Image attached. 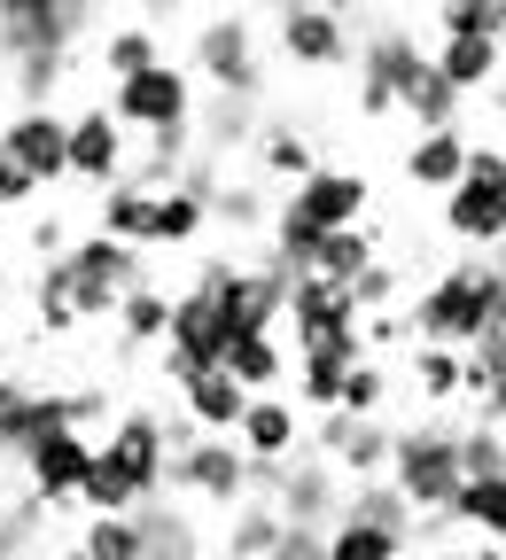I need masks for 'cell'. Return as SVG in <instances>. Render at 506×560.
Segmentation results:
<instances>
[{
    "label": "cell",
    "mask_w": 506,
    "mask_h": 560,
    "mask_svg": "<svg viewBox=\"0 0 506 560\" xmlns=\"http://www.w3.org/2000/svg\"><path fill=\"white\" fill-rule=\"evenodd\" d=\"M149 280V257L110 242V234H70V249L55 265H39L32 280V312H39V335H70L87 319H110L125 289Z\"/></svg>",
    "instance_id": "1"
},
{
    "label": "cell",
    "mask_w": 506,
    "mask_h": 560,
    "mask_svg": "<svg viewBox=\"0 0 506 560\" xmlns=\"http://www.w3.org/2000/svg\"><path fill=\"white\" fill-rule=\"evenodd\" d=\"M164 475H172L164 412L133 405V412H117V429L94 444V467H87V482H79V506H87V514H133V506L164 499Z\"/></svg>",
    "instance_id": "2"
},
{
    "label": "cell",
    "mask_w": 506,
    "mask_h": 560,
    "mask_svg": "<svg viewBox=\"0 0 506 560\" xmlns=\"http://www.w3.org/2000/svg\"><path fill=\"white\" fill-rule=\"evenodd\" d=\"M506 327V280L491 257H460L445 265L428 289L405 304V335L413 342H437V350H468L475 335Z\"/></svg>",
    "instance_id": "3"
},
{
    "label": "cell",
    "mask_w": 506,
    "mask_h": 560,
    "mask_svg": "<svg viewBox=\"0 0 506 560\" xmlns=\"http://www.w3.org/2000/svg\"><path fill=\"white\" fill-rule=\"evenodd\" d=\"M382 482L413 506V522H445L460 499V420H413V429H390V467Z\"/></svg>",
    "instance_id": "4"
},
{
    "label": "cell",
    "mask_w": 506,
    "mask_h": 560,
    "mask_svg": "<svg viewBox=\"0 0 506 560\" xmlns=\"http://www.w3.org/2000/svg\"><path fill=\"white\" fill-rule=\"evenodd\" d=\"M110 32L102 9H79V0H9L0 9V62L9 70H70V47Z\"/></svg>",
    "instance_id": "5"
},
{
    "label": "cell",
    "mask_w": 506,
    "mask_h": 560,
    "mask_svg": "<svg viewBox=\"0 0 506 560\" xmlns=\"http://www.w3.org/2000/svg\"><path fill=\"white\" fill-rule=\"evenodd\" d=\"M265 16L242 9H210L195 16V47H187V79H203L210 94H234V102H265V47H257Z\"/></svg>",
    "instance_id": "6"
},
{
    "label": "cell",
    "mask_w": 506,
    "mask_h": 560,
    "mask_svg": "<svg viewBox=\"0 0 506 560\" xmlns=\"http://www.w3.org/2000/svg\"><path fill=\"white\" fill-rule=\"evenodd\" d=\"M350 62H358V94H350L358 117H398V94L413 86V70H421L428 55H421V39H413L405 16H358Z\"/></svg>",
    "instance_id": "7"
},
{
    "label": "cell",
    "mask_w": 506,
    "mask_h": 560,
    "mask_svg": "<svg viewBox=\"0 0 506 560\" xmlns=\"http://www.w3.org/2000/svg\"><path fill=\"white\" fill-rule=\"evenodd\" d=\"M195 289H210L227 335H280L288 312V280L273 265H242V257H203L195 265Z\"/></svg>",
    "instance_id": "8"
},
{
    "label": "cell",
    "mask_w": 506,
    "mask_h": 560,
    "mask_svg": "<svg viewBox=\"0 0 506 560\" xmlns=\"http://www.w3.org/2000/svg\"><path fill=\"white\" fill-rule=\"evenodd\" d=\"M445 234L483 249V257L506 242V156H498V140H475L468 149V172L445 195Z\"/></svg>",
    "instance_id": "9"
},
{
    "label": "cell",
    "mask_w": 506,
    "mask_h": 560,
    "mask_svg": "<svg viewBox=\"0 0 506 560\" xmlns=\"http://www.w3.org/2000/svg\"><path fill=\"white\" fill-rule=\"evenodd\" d=\"M117 125H125V140L140 132V140H157V132H187L195 125V79L164 55L157 70H140V79H125V86H110V102H102Z\"/></svg>",
    "instance_id": "10"
},
{
    "label": "cell",
    "mask_w": 506,
    "mask_h": 560,
    "mask_svg": "<svg viewBox=\"0 0 506 560\" xmlns=\"http://www.w3.org/2000/svg\"><path fill=\"white\" fill-rule=\"evenodd\" d=\"M288 327H297V359H335V366H358L367 342H358V312L335 280H297L288 289Z\"/></svg>",
    "instance_id": "11"
},
{
    "label": "cell",
    "mask_w": 506,
    "mask_h": 560,
    "mask_svg": "<svg viewBox=\"0 0 506 560\" xmlns=\"http://www.w3.org/2000/svg\"><path fill=\"white\" fill-rule=\"evenodd\" d=\"M265 32L288 70H335L358 47V9H273Z\"/></svg>",
    "instance_id": "12"
},
{
    "label": "cell",
    "mask_w": 506,
    "mask_h": 560,
    "mask_svg": "<svg viewBox=\"0 0 506 560\" xmlns=\"http://www.w3.org/2000/svg\"><path fill=\"white\" fill-rule=\"evenodd\" d=\"M280 210L304 219L312 234H350V226H367V210H375V179L350 172V164H312L297 187H288Z\"/></svg>",
    "instance_id": "13"
},
{
    "label": "cell",
    "mask_w": 506,
    "mask_h": 560,
    "mask_svg": "<svg viewBox=\"0 0 506 560\" xmlns=\"http://www.w3.org/2000/svg\"><path fill=\"white\" fill-rule=\"evenodd\" d=\"M125 164H133V140H125V125H117L102 102L62 117V179H79V187L110 195V187L125 179Z\"/></svg>",
    "instance_id": "14"
},
{
    "label": "cell",
    "mask_w": 506,
    "mask_h": 560,
    "mask_svg": "<svg viewBox=\"0 0 506 560\" xmlns=\"http://www.w3.org/2000/svg\"><path fill=\"white\" fill-rule=\"evenodd\" d=\"M172 490H187V499H203V506H242L250 499V459L234 452V436H195L187 452H172V475H164Z\"/></svg>",
    "instance_id": "15"
},
{
    "label": "cell",
    "mask_w": 506,
    "mask_h": 560,
    "mask_svg": "<svg viewBox=\"0 0 506 560\" xmlns=\"http://www.w3.org/2000/svg\"><path fill=\"white\" fill-rule=\"evenodd\" d=\"M0 164L32 187H55L62 179V117L55 109H9L0 117Z\"/></svg>",
    "instance_id": "16"
},
{
    "label": "cell",
    "mask_w": 506,
    "mask_h": 560,
    "mask_svg": "<svg viewBox=\"0 0 506 560\" xmlns=\"http://www.w3.org/2000/svg\"><path fill=\"white\" fill-rule=\"evenodd\" d=\"M234 452H242L250 467H288V459L304 452V412L288 405V389L242 405V420H234Z\"/></svg>",
    "instance_id": "17"
},
{
    "label": "cell",
    "mask_w": 506,
    "mask_h": 560,
    "mask_svg": "<svg viewBox=\"0 0 506 560\" xmlns=\"http://www.w3.org/2000/svg\"><path fill=\"white\" fill-rule=\"evenodd\" d=\"M87 467H94V444L79 429H47L24 452V482H32L39 506H70V499H79V482H87Z\"/></svg>",
    "instance_id": "18"
},
{
    "label": "cell",
    "mask_w": 506,
    "mask_h": 560,
    "mask_svg": "<svg viewBox=\"0 0 506 560\" xmlns=\"http://www.w3.org/2000/svg\"><path fill=\"white\" fill-rule=\"evenodd\" d=\"M242 389H234V374L227 366H203V374H187L180 382V412H187V429L195 436H234V420H242Z\"/></svg>",
    "instance_id": "19"
},
{
    "label": "cell",
    "mask_w": 506,
    "mask_h": 560,
    "mask_svg": "<svg viewBox=\"0 0 506 560\" xmlns=\"http://www.w3.org/2000/svg\"><path fill=\"white\" fill-rule=\"evenodd\" d=\"M133 545H140V560H203V529H195V514L172 506V499L133 506Z\"/></svg>",
    "instance_id": "20"
},
{
    "label": "cell",
    "mask_w": 506,
    "mask_h": 560,
    "mask_svg": "<svg viewBox=\"0 0 506 560\" xmlns=\"http://www.w3.org/2000/svg\"><path fill=\"white\" fill-rule=\"evenodd\" d=\"M468 149L475 140L452 125V132H413V149H405V187H421V195H452L460 187V172H468Z\"/></svg>",
    "instance_id": "21"
},
{
    "label": "cell",
    "mask_w": 506,
    "mask_h": 560,
    "mask_svg": "<svg viewBox=\"0 0 506 560\" xmlns=\"http://www.w3.org/2000/svg\"><path fill=\"white\" fill-rule=\"evenodd\" d=\"M219 366L234 374L242 397H280V389H288V342H280V335H234Z\"/></svg>",
    "instance_id": "22"
},
{
    "label": "cell",
    "mask_w": 506,
    "mask_h": 560,
    "mask_svg": "<svg viewBox=\"0 0 506 560\" xmlns=\"http://www.w3.org/2000/svg\"><path fill=\"white\" fill-rule=\"evenodd\" d=\"M498 62H506L498 39H437V47H428V70H437L460 102L483 94V86H498Z\"/></svg>",
    "instance_id": "23"
},
{
    "label": "cell",
    "mask_w": 506,
    "mask_h": 560,
    "mask_svg": "<svg viewBox=\"0 0 506 560\" xmlns=\"http://www.w3.org/2000/svg\"><path fill=\"white\" fill-rule=\"evenodd\" d=\"M195 156L210 164H227L242 140H257V102H234V94H210V109H195Z\"/></svg>",
    "instance_id": "24"
},
{
    "label": "cell",
    "mask_w": 506,
    "mask_h": 560,
    "mask_svg": "<svg viewBox=\"0 0 506 560\" xmlns=\"http://www.w3.org/2000/svg\"><path fill=\"white\" fill-rule=\"evenodd\" d=\"M94 62L110 70V86H125V79H140V70H157V62H164V39H157V24H149V16H133V24L102 32Z\"/></svg>",
    "instance_id": "25"
},
{
    "label": "cell",
    "mask_w": 506,
    "mask_h": 560,
    "mask_svg": "<svg viewBox=\"0 0 506 560\" xmlns=\"http://www.w3.org/2000/svg\"><path fill=\"white\" fill-rule=\"evenodd\" d=\"M445 522L468 529L475 545H498V552H506V475H491V482H460V499H452Z\"/></svg>",
    "instance_id": "26"
},
{
    "label": "cell",
    "mask_w": 506,
    "mask_h": 560,
    "mask_svg": "<svg viewBox=\"0 0 506 560\" xmlns=\"http://www.w3.org/2000/svg\"><path fill=\"white\" fill-rule=\"evenodd\" d=\"M117 335H125V350H164V327H172V296L157 289V280H140V289H125L117 296Z\"/></svg>",
    "instance_id": "27"
},
{
    "label": "cell",
    "mask_w": 506,
    "mask_h": 560,
    "mask_svg": "<svg viewBox=\"0 0 506 560\" xmlns=\"http://www.w3.org/2000/svg\"><path fill=\"white\" fill-rule=\"evenodd\" d=\"M398 117H413L421 132H452V125L468 117V102H460V94H452V86L437 79V70L421 62V70H413V86L398 94Z\"/></svg>",
    "instance_id": "28"
},
{
    "label": "cell",
    "mask_w": 506,
    "mask_h": 560,
    "mask_svg": "<svg viewBox=\"0 0 506 560\" xmlns=\"http://www.w3.org/2000/svg\"><path fill=\"white\" fill-rule=\"evenodd\" d=\"M257 164H265V179H288L297 187L320 156H312V132L304 125H288V117H273V125H257Z\"/></svg>",
    "instance_id": "29"
},
{
    "label": "cell",
    "mask_w": 506,
    "mask_h": 560,
    "mask_svg": "<svg viewBox=\"0 0 506 560\" xmlns=\"http://www.w3.org/2000/svg\"><path fill=\"white\" fill-rule=\"evenodd\" d=\"M320 552H327V560H405L413 545H405L398 529H375V522L335 514V522H327V537H320Z\"/></svg>",
    "instance_id": "30"
},
{
    "label": "cell",
    "mask_w": 506,
    "mask_h": 560,
    "mask_svg": "<svg viewBox=\"0 0 506 560\" xmlns=\"http://www.w3.org/2000/svg\"><path fill=\"white\" fill-rule=\"evenodd\" d=\"M405 382H413L421 405H460V350L413 342V350H405Z\"/></svg>",
    "instance_id": "31"
},
{
    "label": "cell",
    "mask_w": 506,
    "mask_h": 560,
    "mask_svg": "<svg viewBox=\"0 0 506 560\" xmlns=\"http://www.w3.org/2000/svg\"><path fill=\"white\" fill-rule=\"evenodd\" d=\"M382 257V226H350V234H327L320 242V265H312V280H335V289H350L358 272H367Z\"/></svg>",
    "instance_id": "32"
},
{
    "label": "cell",
    "mask_w": 506,
    "mask_h": 560,
    "mask_svg": "<svg viewBox=\"0 0 506 560\" xmlns=\"http://www.w3.org/2000/svg\"><path fill=\"white\" fill-rule=\"evenodd\" d=\"M327 467L343 482H382V467H390V420H350V436H343V452Z\"/></svg>",
    "instance_id": "33"
},
{
    "label": "cell",
    "mask_w": 506,
    "mask_h": 560,
    "mask_svg": "<svg viewBox=\"0 0 506 560\" xmlns=\"http://www.w3.org/2000/svg\"><path fill=\"white\" fill-rule=\"evenodd\" d=\"M343 514H350V522H375V529H398L405 545H413V529H421L413 506L398 499L390 482H343Z\"/></svg>",
    "instance_id": "34"
},
{
    "label": "cell",
    "mask_w": 506,
    "mask_h": 560,
    "mask_svg": "<svg viewBox=\"0 0 506 560\" xmlns=\"http://www.w3.org/2000/svg\"><path fill=\"white\" fill-rule=\"evenodd\" d=\"M280 529H288V522H280L265 499H242V506H234V522H227V545H219V552H234V560H273Z\"/></svg>",
    "instance_id": "35"
},
{
    "label": "cell",
    "mask_w": 506,
    "mask_h": 560,
    "mask_svg": "<svg viewBox=\"0 0 506 560\" xmlns=\"http://www.w3.org/2000/svg\"><path fill=\"white\" fill-rule=\"evenodd\" d=\"M335 412H350V420H382V412H390V366H382V359H358V366L343 374Z\"/></svg>",
    "instance_id": "36"
},
{
    "label": "cell",
    "mask_w": 506,
    "mask_h": 560,
    "mask_svg": "<svg viewBox=\"0 0 506 560\" xmlns=\"http://www.w3.org/2000/svg\"><path fill=\"white\" fill-rule=\"evenodd\" d=\"M491 382H506V327H491L460 350V397H483Z\"/></svg>",
    "instance_id": "37"
},
{
    "label": "cell",
    "mask_w": 506,
    "mask_h": 560,
    "mask_svg": "<svg viewBox=\"0 0 506 560\" xmlns=\"http://www.w3.org/2000/svg\"><path fill=\"white\" fill-rule=\"evenodd\" d=\"M70 552H79V560H140V545H133V514H94L87 537H70Z\"/></svg>",
    "instance_id": "38"
},
{
    "label": "cell",
    "mask_w": 506,
    "mask_h": 560,
    "mask_svg": "<svg viewBox=\"0 0 506 560\" xmlns=\"http://www.w3.org/2000/svg\"><path fill=\"white\" fill-rule=\"evenodd\" d=\"M491 475H506V436L483 429V420H468L460 429V482H491Z\"/></svg>",
    "instance_id": "39"
},
{
    "label": "cell",
    "mask_w": 506,
    "mask_h": 560,
    "mask_svg": "<svg viewBox=\"0 0 506 560\" xmlns=\"http://www.w3.org/2000/svg\"><path fill=\"white\" fill-rule=\"evenodd\" d=\"M210 219H219V226H242V234H265V226H273L265 187H219V195H210Z\"/></svg>",
    "instance_id": "40"
},
{
    "label": "cell",
    "mask_w": 506,
    "mask_h": 560,
    "mask_svg": "<svg viewBox=\"0 0 506 560\" xmlns=\"http://www.w3.org/2000/svg\"><path fill=\"white\" fill-rule=\"evenodd\" d=\"M39 522H47V506L32 499V490H24L16 506H0V560H24L39 545Z\"/></svg>",
    "instance_id": "41"
},
{
    "label": "cell",
    "mask_w": 506,
    "mask_h": 560,
    "mask_svg": "<svg viewBox=\"0 0 506 560\" xmlns=\"http://www.w3.org/2000/svg\"><path fill=\"white\" fill-rule=\"evenodd\" d=\"M343 296H350V312H358V319H375V312H390V304H398V265H390V257H375V265L358 272V280H350Z\"/></svg>",
    "instance_id": "42"
},
{
    "label": "cell",
    "mask_w": 506,
    "mask_h": 560,
    "mask_svg": "<svg viewBox=\"0 0 506 560\" xmlns=\"http://www.w3.org/2000/svg\"><path fill=\"white\" fill-rule=\"evenodd\" d=\"M24 249H32L39 265H55V257L70 249V226H62V219H32V234H24Z\"/></svg>",
    "instance_id": "43"
},
{
    "label": "cell",
    "mask_w": 506,
    "mask_h": 560,
    "mask_svg": "<svg viewBox=\"0 0 506 560\" xmlns=\"http://www.w3.org/2000/svg\"><path fill=\"white\" fill-rule=\"evenodd\" d=\"M273 560H327V552H320V529H280Z\"/></svg>",
    "instance_id": "44"
},
{
    "label": "cell",
    "mask_w": 506,
    "mask_h": 560,
    "mask_svg": "<svg viewBox=\"0 0 506 560\" xmlns=\"http://www.w3.org/2000/svg\"><path fill=\"white\" fill-rule=\"evenodd\" d=\"M475 405H483V429H498V436H506V382H491Z\"/></svg>",
    "instance_id": "45"
},
{
    "label": "cell",
    "mask_w": 506,
    "mask_h": 560,
    "mask_svg": "<svg viewBox=\"0 0 506 560\" xmlns=\"http://www.w3.org/2000/svg\"><path fill=\"white\" fill-rule=\"evenodd\" d=\"M32 195H39V187H32V179H16V172H9V164H0V210H16V202H32Z\"/></svg>",
    "instance_id": "46"
},
{
    "label": "cell",
    "mask_w": 506,
    "mask_h": 560,
    "mask_svg": "<svg viewBox=\"0 0 506 560\" xmlns=\"http://www.w3.org/2000/svg\"><path fill=\"white\" fill-rule=\"evenodd\" d=\"M483 102H491V117H506V79H498V86H483Z\"/></svg>",
    "instance_id": "47"
},
{
    "label": "cell",
    "mask_w": 506,
    "mask_h": 560,
    "mask_svg": "<svg viewBox=\"0 0 506 560\" xmlns=\"http://www.w3.org/2000/svg\"><path fill=\"white\" fill-rule=\"evenodd\" d=\"M460 560H506L498 545H460Z\"/></svg>",
    "instance_id": "48"
},
{
    "label": "cell",
    "mask_w": 506,
    "mask_h": 560,
    "mask_svg": "<svg viewBox=\"0 0 506 560\" xmlns=\"http://www.w3.org/2000/svg\"><path fill=\"white\" fill-rule=\"evenodd\" d=\"M491 39H498V47H506V9H498V16H491Z\"/></svg>",
    "instance_id": "49"
},
{
    "label": "cell",
    "mask_w": 506,
    "mask_h": 560,
    "mask_svg": "<svg viewBox=\"0 0 506 560\" xmlns=\"http://www.w3.org/2000/svg\"><path fill=\"white\" fill-rule=\"evenodd\" d=\"M428 560H460V552H428Z\"/></svg>",
    "instance_id": "50"
},
{
    "label": "cell",
    "mask_w": 506,
    "mask_h": 560,
    "mask_svg": "<svg viewBox=\"0 0 506 560\" xmlns=\"http://www.w3.org/2000/svg\"><path fill=\"white\" fill-rule=\"evenodd\" d=\"M55 560H79V552H70V545H62V552H55Z\"/></svg>",
    "instance_id": "51"
},
{
    "label": "cell",
    "mask_w": 506,
    "mask_h": 560,
    "mask_svg": "<svg viewBox=\"0 0 506 560\" xmlns=\"http://www.w3.org/2000/svg\"><path fill=\"white\" fill-rule=\"evenodd\" d=\"M210 560H234V552H210Z\"/></svg>",
    "instance_id": "52"
},
{
    "label": "cell",
    "mask_w": 506,
    "mask_h": 560,
    "mask_svg": "<svg viewBox=\"0 0 506 560\" xmlns=\"http://www.w3.org/2000/svg\"><path fill=\"white\" fill-rule=\"evenodd\" d=\"M0 389H9V374H0Z\"/></svg>",
    "instance_id": "53"
},
{
    "label": "cell",
    "mask_w": 506,
    "mask_h": 560,
    "mask_svg": "<svg viewBox=\"0 0 506 560\" xmlns=\"http://www.w3.org/2000/svg\"><path fill=\"white\" fill-rule=\"evenodd\" d=\"M498 156H506V140H498Z\"/></svg>",
    "instance_id": "54"
}]
</instances>
